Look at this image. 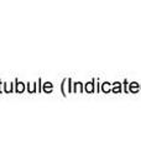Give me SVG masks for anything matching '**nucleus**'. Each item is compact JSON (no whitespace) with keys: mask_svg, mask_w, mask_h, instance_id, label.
Returning a JSON list of instances; mask_svg holds the SVG:
<instances>
[{"mask_svg":"<svg viewBox=\"0 0 141 148\" xmlns=\"http://www.w3.org/2000/svg\"><path fill=\"white\" fill-rule=\"evenodd\" d=\"M87 90H88V91H92V90H93V88H92V84H91V83H89V84L87 85Z\"/></svg>","mask_w":141,"mask_h":148,"instance_id":"1","label":"nucleus"}]
</instances>
